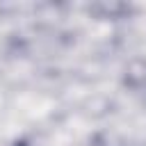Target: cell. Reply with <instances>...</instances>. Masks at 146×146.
Returning <instances> with one entry per match:
<instances>
[]
</instances>
